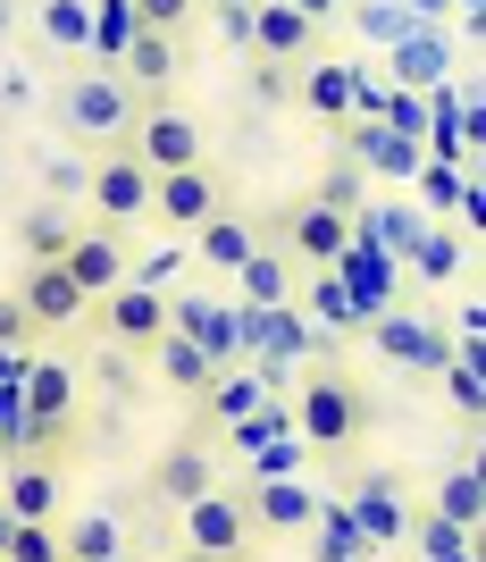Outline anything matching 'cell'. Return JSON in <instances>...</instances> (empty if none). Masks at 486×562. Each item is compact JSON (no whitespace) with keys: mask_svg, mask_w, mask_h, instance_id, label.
<instances>
[{"mask_svg":"<svg viewBox=\"0 0 486 562\" xmlns=\"http://www.w3.org/2000/svg\"><path fill=\"white\" fill-rule=\"evenodd\" d=\"M294 437H302V453H319V462H352L361 437H370V386L327 345L310 352L302 378H294Z\"/></svg>","mask_w":486,"mask_h":562,"instance_id":"obj_1","label":"cell"},{"mask_svg":"<svg viewBox=\"0 0 486 562\" xmlns=\"http://www.w3.org/2000/svg\"><path fill=\"white\" fill-rule=\"evenodd\" d=\"M59 117H68V135H84V143H126L135 117H143V93L117 68H84V76L59 85Z\"/></svg>","mask_w":486,"mask_h":562,"instance_id":"obj_2","label":"cell"},{"mask_svg":"<svg viewBox=\"0 0 486 562\" xmlns=\"http://www.w3.org/2000/svg\"><path fill=\"white\" fill-rule=\"evenodd\" d=\"M177 546L185 554H218V562H252V513H244V495L227 479L210 495H193L185 513H177Z\"/></svg>","mask_w":486,"mask_h":562,"instance_id":"obj_3","label":"cell"},{"mask_svg":"<svg viewBox=\"0 0 486 562\" xmlns=\"http://www.w3.org/2000/svg\"><path fill=\"white\" fill-rule=\"evenodd\" d=\"M319 352V336H310V319H302L294 303L278 311H244V361H252V378L278 395L285 378H294V361H310Z\"/></svg>","mask_w":486,"mask_h":562,"instance_id":"obj_4","label":"cell"},{"mask_svg":"<svg viewBox=\"0 0 486 562\" xmlns=\"http://www.w3.org/2000/svg\"><path fill=\"white\" fill-rule=\"evenodd\" d=\"M84 211H93L101 227H117V235H126L143 211H151V168H143L126 143H110V151L84 168Z\"/></svg>","mask_w":486,"mask_h":562,"instance_id":"obj_5","label":"cell"},{"mask_svg":"<svg viewBox=\"0 0 486 562\" xmlns=\"http://www.w3.org/2000/svg\"><path fill=\"white\" fill-rule=\"evenodd\" d=\"M93 328L110 336L117 352H151L160 345V328H168V294L160 285H110V294H93Z\"/></svg>","mask_w":486,"mask_h":562,"instance_id":"obj_6","label":"cell"},{"mask_svg":"<svg viewBox=\"0 0 486 562\" xmlns=\"http://www.w3.org/2000/svg\"><path fill=\"white\" fill-rule=\"evenodd\" d=\"M344 513H352V529H361L377 554H394V546L411 538V495H403L394 470H361V479L344 487Z\"/></svg>","mask_w":486,"mask_h":562,"instance_id":"obj_7","label":"cell"},{"mask_svg":"<svg viewBox=\"0 0 486 562\" xmlns=\"http://www.w3.org/2000/svg\"><path fill=\"white\" fill-rule=\"evenodd\" d=\"M126 151H135L151 177H168V168H202V126H193L185 110H168V101H151V110L135 117V135H126Z\"/></svg>","mask_w":486,"mask_h":562,"instance_id":"obj_8","label":"cell"},{"mask_svg":"<svg viewBox=\"0 0 486 562\" xmlns=\"http://www.w3.org/2000/svg\"><path fill=\"white\" fill-rule=\"evenodd\" d=\"M218 202H227V186H218V168L202 160V168H168V177H151V211H143V218H160L168 235H193Z\"/></svg>","mask_w":486,"mask_h":562,"instance_id":"obj_9","label":"cell"},{"mask_svg":"<svg viewBox=\"0 0 486 562\" xmlns=\"http://www.w3.org/2000/svg\"><path fill=\"white\" fill-rule=\"evenodd\" d=\"M168 328L193 336V345L210 352V370H235V361H244V311L210 303V294H168Z\"/></svg>","mask_w":486,"mask_h":562,"instance_id":"obj_10","label":"cell"},{"mask_svg":"<svg viewBox=\"0 0 486 562\" xmlns=\"http://www.w3.org/2000/svg\"><path fill=\"white\" fill-rule=\"evenodd\" d=\"M244 513H252V538H294L319 520V487H302V479H244Z\"/></svg>","mask_w":486,"mask_h":562,"instance_id":"obj_11","label":"cell"},{"mask_svg":"<svg viewBox=\"0 0 486 562\" xmlns=\"http://www.w3.org/2000/svg\"><path fill=\"white\" fill-rule=\"evenodd\" d=\"M18 311H25V328H34V336H59V328H76V319H84L93 303H84V294L68 285V269H59V260H25Z\"/></svg>","mask_w":486,"mask_h":562,"instance_id":"obj_12","label":"cell"},{"mask_svg":"<svg viewBox=\"0 0 486 562\" xmlns=\"http://www.w3.org/2000/svg\"><path fill=\"white\" fill-rule=\"evenodd\" d=\"M370 345L386 352L394 370H428V378L453 361V336L428 328V319H411V311H377V319H370Z\"/></svg>","mask_w":486,"mask_h":562,"instance_id":"obj_13","label":"cell"},{"mask_svg":"<svg viewBox=\"0 0 486 562\" xmlns=\"http://www.w3.org/2000/svg\"><path fill=\"white\" fill-rule=\"evenodd\" d=\"M59 269H68V285L93 303V294H110V285H126V235L117 227H76L68 252H59Z\"/></svg>","mask_w":486,"mask_h":562,"instance_id":"obj_14","label":"cell"},{"mask_svg":"<svg viewBox=\"0 0 486 562\" xmlns=\"http://www.w3.org/2000/svg\"><path fill=\"white\" fill-rule=\"evenodd\" d=\"M352 211H336V202H302L294 218H285V260H302V269H336V252L352 244Z\"/></svg>","mask_w":486,"mask_h":562,"instance_id":"obj_15","label":"cell"},{"mask_svg":"<svg viewBox=\"0 0 486 562\" xmlns=\"http://www.w3.org/2000/svg\"><path fill=\"white\" fill-rule=\"evenodd\" d=\"M210 487H218V453L202 437H185V446H168L151 462V504H168V513H185L193 495H210Z\"/></svg>","mask_w":486,"mask_h":562,"instance_id":"obj_16","label":"cell"},{"mask_svg":"<svg viewBox=\"0 0 486 562\" xmlns=\"http://www.w3.org/2000/svg\"><path fill=\"white\" fill-rule=\"evenodd\" d=\"M319 43V25L302 18L294 0H252V59H278V68H302Z\"/></svg>","mask_w":486,"mask_h":562,"instance_id":"obj_17","label":"cell"},{"mask_svg":"<svg viewBox=\"0 0 486 562\" xmlns=\"http://www.w3.org/2000/svg\"><path fill=\"white\" fill-rule=\"evenodd\" d=\"M252 252H260V227L235 211V202H218V211L193 227V260H202V269H218V278H235Z\"/></svg>","mask_w":486,"mask_h":562,"instance_id":"obj_18","label":"cell"},{"mask_svg":"<svg viewBox=\"0 0 486 562\" xmlns=\"http://www.w3.org/2000/svg\"><path fill=\"white\" fill-rule=\"evenodd\" d=\"M352 85H361V68H352V59H310V68H302V85H294V101L319 117V126H344V117H352Z\"/></svg>","mask_w":486,"mask_h":562,"instance_id":"obj_19","label":"cell"},{"mask_svg":"<svg viewBox=\"0 0 486 562\" xmlns=\"http://www.w3.org/2000/svg\"><path fill=\"white\" fill-rule=\"evenodd\" d=\"M117 76H126L143 101H160V93H168V76H177V34H151V25H135V43L117 50Z\"/></svg>","mask_w":486,"mask_h":562,"instance_id":"obj_20","label":"cell"},{"mask_svg":"<svg viewBox=\"0 0 486 562\" xmlns=\"http://www.w3.org/2000/svg\"><path fill=\"white\" fill-rule=\"evenodd\" d=\"M352 126V151H361V168H377V177H419V151L428 143L394 135V126H377V117H344Z\"/></svg>","mask_w":486,"mask_h":562,"instance_id":"obj_21","label":"cell"},{"mask_svg":"<svg viewBox=\"0 0 486 562\" xmlns=\"http://www.w3.org/2000/svg\"><path fill=\"white\" fill-rule=\"evenodd\" d=\"M235 285H244V311H278V303H294V260H285V244H260V252L235 269Z\"/></svg>","mask_w":486,"mask_h":562,"instance_id":"obj_22","label":"cell"},{"mask_svg":"<svg viewBox=\"0 0 486 562\" xmlns=\"http://www.w3.org/2000/svg\"><path fill=\"white\" fill-rule=\"evenodd\" d=\"M143 361H151V370H160V386H177V395H202L210 378H218V370H210V352L193 345V336H177V328H160V345L143 352Z\"/></svg>","mask_w":486,"mask_h":562,"instance_id":"obj_23","label":"cell"},{"mask_svg":"<svg viewBox=\"0 0 486 562\" xmlns=\"http://www.w3.org/2000/svg\"><path fill=\"white\" fill-rule=\"evenodd\" d=\"M403 252H411V269L428 285H453V278H462V260H470V244H462V227H419Z\"/></svg>","mask_w":486,"mask_h":562,"instance_id":"obj_24","label":"cell"},{"mask_svg":"<svg viewBox=\"0 0 486 562\" xmlns=\"http://www.w3.org/2000/svg\"><path fill=\"white\" fill-rule=\"evenodd\" d=\"M260 403H269V386L235 361V370H218V378L202 386V420H244V412H260Z\"/></svg>","mask_w":486,"mask_h":562,"instance_id":"obj_25","label":"cell"},{"mask_svg":"<svg viewBox=\"0 0 486 562\" xmlns=\"http://www.w3.org/2000/svg\"><path fill=\"white\" fill-rule=\"evenodd\" d=\"M59 504V470L50 462H9V520H50Z\"/></svg>","mask_w":486,"mask_h":562,"instance_id":"obj_26","label":"cell"},{"mask_svg":"<svg viewBox=\"0 0 486 562\" xmlns=\"http://www.w3.org/2000/svg\"><path fill=\"white\" fill-rule=\"evenodd\" d=\"M403 546H419V562H478V529H453L437 513H411V538Z\"/></svg>","mask_w":486,"mask_h":562,"instance_id":"obj_27","label":"cell"},{"mask_svg":"<svg viewBox=\"0 0 486 562\" xmlns=\"http://www.w3.org/2000/svg\"><path fill=\"white\" fill-rule=\"evenodd\" d=\"M310 529H319V562H377V546L361 538V529H352L344 495H336V504L319 495V520H310Z\"/></svg>","mask_w":486,"mask_h":562,"instance_id":"obj_28","label":"cell"},{"mask_svg":"<svg viewBox=\"0 0 486 562\" xmlns=\"http://www.w3.org/2000/svg\"><path fill=\"white\" fill-rule=\"evenodd\" d=\"M428 513H437V520H453V529H478V513H486V479L462 462V470H453V479H444L437 495H428Z\"/></svg>","mask_w":486,"mask_h":562,"instance_id":"obj_29","label":"cell"},{"mask_svg":"<svg viewBox=\"0 0 486 562\" xmlns=\"http://www.w3.org/2000/svg\"><path fill=\"white\" fill-rule=\"evenodd\" d=\"M135 0H93V43H84V50H93V68H117V50H126V43H135Z\"/></svg>","mask_w":486,"mask_h":562,"instance_id":"obj_30","label":"cell"},{"mask_svg":"<svg viewBox=\"0 0 486 562\" xmlns=\"http://www.w3.org/2000/svg\"><path fill=\"white\" fill-rule=\"evenodd\" d=\"M394 68H403V85H419V93H428V85L444 76V34H437V25H411V34L394 43Z\"/></svg>","mask_w":486,"mask_h":562,"instance_id":"obj_31","label":"cell"},{"mask_svg":"<svg viewBox=\"0 0 486 562\" xmlns=\"http://www.w3.org/2000/svg\"><path fill=\"white\" fill-rule=\"evenodd\" d=\"M68 235H76V218L59 211V202H43V211H25V218H18L25 260H59V252H68Z\"/></svg>","mask_w":486,"mask_h":562,"instance_id":"obj_32","label":"cell"},{"mask_svg":"<svg viewBox=\"0 0 486 562\" xmlns=\"http://www.w3.org/2000/svg\"><path fill=\"white\" fill-rule=\"evenodd\" d=\"M59 562H117V520L84 513L76 529H59Z\"/></svg>","mask_w":486,"mask_h":562,"instance_id":"obj_33","label":"cell"},{"mask_svg":"<svg viewBox=\"0 0 486 562\" xmlns=\"http://www.w3.org/2000/svg\"><path fill=\"white\" fill-rule=\"evenodd\" d=\"M34 18H43V34L59 50H84V43H93V0H43Z\"/></svg>","mask_w":486,"mask_h":562,"instance_id":"obj_34","label":"cell"},{"mask_svg":"<svg viewBox=\"0 0 486 562\" xmlns=\"http://www.w3.org/2000/svg\"><path fill=\"white\" fill-rule=\"evenodd\" d=\"M0 554L9 562H59V529H50V520H9V529H0Z\"/></svg>","mask_w":486,"mask_h":562,"instance_id":"obj_35","label":"cell"},{"mask_svg":"<svg viewBox=\"0 0 486 562\" xmlns=\"http://www.w3.org/2000/svg\"><path fill=\"white\" fill-rule=\"evenodd\" d=\"M310 311H319V328H336V336H361V311H352V294H344L336 278H327V269L310 278Z\"/></svg>","mask_w":486,"mask_h":562,"instance_id":"obj_36","label":"cell"},{"mask_svg":"<svg viewBox=\"0 0 486 562\" xmlns=\"http://www.w3.org/2000/svg\"><path fill=\"white\" fill-rule=\"evenodd\" d=\"M437 378H444V395H453V412H462V420H478V361H470V352H453Z\"/></svg>","mask_w":486,"mask_h":562,"instance_id":"obj_37","label":"cell"},{"mask_svg":"<svg viewBox=\"0 0 486 562\" xmlns=\"http://www.w3.org/2000/svg\"><path fill=\"white\" fill-rule=\"evenodd\" d=\"M411 186L428 193V218H437V211H453V202H462V177H453V168H444V160H419V177H411Z\"/></svg>","mask_w":486,"mask_h":562,"instance_id":"obj_38","label":"cell"},{"mask_svg":"<svg viewBox=\"0 0 486 562\" xmlns=\"http://www.w3.org/2000/svg\"><path fill=\"white\" fill-rule=\"evenodd\" d=\"M193 9H202V0H135V18L151 25V34H185Z\"/></svg>","mask_w":486,"mask_h":562,"instance_id":"obj_39","label":"cell"},{"mask_svg":"<svg viewBox=\"0 0 486 562\" xmlns=\"http://www.w3.org/2000/svg\"><path fill=\"white\" fill-rule=\"evenodd\" d=\"M361 25H370L377 43H403L419 18H411V9H394V0H361Z\"/></svg>","mask_w":486,"mask_h":562,"instance_id":"obj_40","label":"cell"},{"mask_svg":"<svg viewBox=\"0 0 486 562\" xmlns=\"http://www.w3.org/2000/svg\"><path fill=\"white\" fill-rule=\"evenodd\" d=\"M319 202H336V211H352L361 202V160H336V177L319 186Z\"/></svg>","mask_w":486,"mask_h":562,"instance_id":"obj_41","label":"cell"},{"mask_svg":"<svg viewBox=\"0 0 486 562\" xmlns=\"http://www.w3.org/2000/svg\"><path fill=\"white\" fill-rule=\"evenodd\" d=\"M218 34L235 50H252V0H218Z\"/></svg>","mask_w":486,"mask_h":562,"instance_id":"obj_42","label":"cell"},{"mask_svg":"<svg viewBox=\"0 0 486 562\" xmlns=\"http://www.w3.org/2000/svg\"><path fill=\"white\" fill-rule=\"evenodd\" d=\"M260 101H269V110H285V101H294V68H278V59H260V85H252Z\"/></svg>","mask_w":486,"mask_h":562,"instance_id":"obj_43","label":"cell"},{"mask_svg":"<svg viewBox=\"0 0 486 562\" xmlns=\"http://www.w3.org/2000/svg\"><path fill=\"white\" fill-rule=\"evenodd\" d=\"M25 336H34V328H25L18 294H0V352H9V345H25Z\"/></svg>","mask_w":486,"mask_h":562,"instance_id":"obj_44","label":"cell"},{"mask_svg":"<svg viewBox=\"0 0 486 562\" xmlns=\"http://www.w3.org/2000/svg\"><path fill=\"white\" fill-rule=\"evenodd\" d=\"M0 101H9V110H25V101H34V76L9 68V76H0Z\"/></svg>","mask_w":486,"mask_h":562,"instance_id":"obj_45","label":"cell"},{"mask_svg":"<svg viewBox=\"0 0 486 562\" xmlns=\"http://www.w3.org/2000/svg\"><path fill=\"white\" fill-rule=\"evenodd\" d=\"M403 9H411L419 25H428V18H453V0H403Z\"/></svg>","mask_w":486,"mask_h":562,"instance_id":"obj_46","label":"cell"},{"mask_svg":"<svg viewBox=\"0 0 486 562\" xmlns=\"http://www.w3.org/2000/svg\"><path fill=\"white\" fill-rule=\"evenodd\" d=\"M294 9H302V18H310V25H319V18H327V9H336V0H294Z\"/></svg>","mask_w":486,"mask_h":562,"instance_id":"obj_47","label":"cell"},{"mask_svg":"<svg viewBox=\"0 0 486 562\" xmlns=\"http://www.w3.org/2000/svg\"><path fill=\"white\" fill-rule=\"evenodd\" d=\"M9 25H18V0H0V43H9Z\"/></svg>","mask_w":486,"mask_h":562,"instance_id":"obj_48","label":"cell"},{"mask_svg":"<svg viewBox=\"0 0 486 562\" xmlns=\"http://www.w3.org/2000/svg\"><path fill=\"white\" fill-rule=\"evenodd\" d=\"M177 562H218V554H177Z\"/></svg>","mask_w":486,"mask_h":562,"instance_id":"obj_49","label":"cell"}]
</instances>
